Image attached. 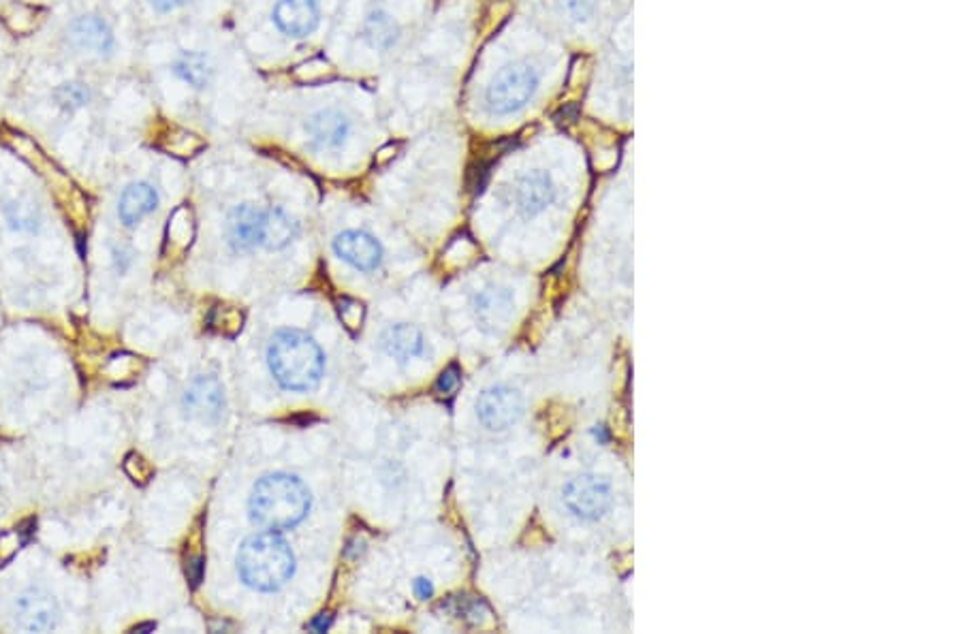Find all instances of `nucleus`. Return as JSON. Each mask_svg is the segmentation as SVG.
Returning a JSON list of instances; mask_svg holds the SVG:
<instances>
[{"mask_svg": "<svg viewBox=\"0 0 961 634\" xmlns=\"http://www.w3.org/2000/svg\"><path fill=\"white\" fill-rule=\"evenodd\" d=\"M311 510V492L293 474L274 472L256 481L249 500L251 519L258 528L282 532L306 519Z\"/></svg>", "mask_w": 961, "mask_h": 634, "instance_id": "obj_1", "label": "nucleus"}, {"mask_svg": "<svg viewBox=\"0 0 961 634\" xmlns=\"http://www.w3.org/2000/svg\"><path fill=\"white\" fill-rule=\"evenodd\" d=\"M267 366L280 386L308 391L320 382L325 357L319 344L304 331L280 329L267 346Z\"/></svg>", "mask_w": 961, "mask_h": 634, "instance_id": "obj_2", "label": "nucleus"}, {"mask_svg": "<svg viewBox=\"0 0 961 634\" xmlns=\"http://www.w3.org/2000/svg\"><path fill=\"white\" fill-rule=\"evenodd\" d=\"M240 579L256 592H276L291 581L295 556L289 543L267 530L246 538L238 551Z\"/></svg>", "mask_w": 961, "mask_h": 634, "instance_id": "obj_3", "label": "nucleus"}, {"mask_svg": "<svg viewBox=\"0 0 961 634\" xmlns=\"http://www.w3.org/2000/svg\"><path fill=\"white\" fill-rule=\"evenodd\" d=\"M539 88V73L528 63L503 66L485 90V105L496 116H509L530 103Z\"/></svg>", "mask_w": 961, "mask_h": 634, "instance_id": "obj_4", "label": "nucleus"}, {"mask_svg": "<svg viewBox=\"0 0 961 634\" xmlns=\"http://www.w3.org/2000/svg\"><path fill=\"white\" fill-rule=\"evenodd\" d=\"M562 503L581 521H598L614 507V487L598 474H579L562 490Z\"/></svg>", "mask_w": 961, "mask_h": 634, "instance_id": "obj_5", "label": "nucleus"}, {"mask_svg": "<svg viewBox=\"0 0 961 634\" xmlns=\"http://www.w3.org/2000/svg\"><path fill=\"white\" fill-rule=\"evenodd\" d=\"M477 415L490 432H505L523 415V395L507 384L492 386L481 393Z\"/></svg>", "mask_w": 961, "mask_h": 634, "instance_id": "obj_6", "label": "nucleus"}, {"mask_svg": "<svg viewBox=\"0 0 961 634\" xmlns=\"http://www.w3.org/2000/svg\"><path fill=\"white\" fill-rule=\"evenodd\" d=\"M66 43L79 54L108 59L116 50V35L112 26L99 15H79L66 28Z\"/></svg>", "mask_w": 961, "mask_h": 634, "instance_id": "obj_7", "label": "nucleus"}, {"mask_svg": "<svg viewBox=\"0 0 961 634\" xmlns=\"http://www.w3.org/2000/svg\"><path fill=\"white\" fill-rule=\"evenodd\" d=\"M61 618L59 603L41 589H26L20 594L13 607V622L20 631L26 633H48L56 629Z\"/></svg>", "mask_w": 961, "mask_h": 634, "instance_id": "obj_8", "label": "nucleus"}, {"mask_svg": "<svg viewBox=\"0 0 961 634\" xmlns=\"http://www.w3.org/2000/svg\"><path fill=\"white\" fill-rule=\"evenodd\" d=\"M263 216L265 212L251 203H244L231 212L227 220V240L236 253H249L261 246Z\"/></svg>", "mask_w": 961, "mask_h": 634, "instance_id": "obj_9", "label": "nucleus"}, {"mask_svg": "<svg viewBox=\"0 0 961 634\" xmlns=\"http://www.w3.org/2000/svg\"><path fill=\"white\" fill-rule=\"evenodd\" d=\"M556 194H558V189H556L549 174L532 172L519 180V185L515 189V203H517L519 214L530 218V216L545 212L556 201Z\"/></svg>", "mask_w": 961, "mask_h": 634, "instance_id": "obj_10", "label": "nucleus"}, {"mask_svg": "<svg viewBox=\"0 0 961 634\" xmlns=\"http://www.w3.org/2000/svg\"><path fill=\"white\" fill-rule=\"evenodd\" d=\"M274 22L289 37H308L319 26V2L278 0L274 7Z\"/></svg>", "mask_w": 961, "mask_h": 634, "instance_id": "obj_11", "label": "nucleus"}, {"mask_svg": "<svg viewBox=\"0 0 961 634\" xmlns=\"http://www.w3.org/2000/svg\"><path fill=\"white\" fill-rule=\"evenodd\" d=\"M333 251H336L340 258H344L349 265H353L355 269H362V271L377 269L379 263H381V256H383L381 244L372 236H368L364 231H344V233H340L333 240Z\"/></svg>", "mask_w": 961, "mask_h": 634, "instance_id": "obj_12", "label": "nucleus"}, {"mask_svg": "<svg viewBox=\"0 0 961 634\" xmlns=\"http://www.w3.org/2000/svg\"><path fill=\"white\" fill-rule=\"evenodd\" d=\"M306 135L319 150H338L351 135V121L338 110H320L308 118Z\"/></svg>", "mask_w": 961, "mask_h": 634, "instance_id": "obj_13", "label": "nucleus"}, {"mask_svg": "<svg viewBox=\"0 0 961 634\" xmlns=\"http://www.w3.org/2000/svg\"><path fill=\"white\" fill-rule=\"evenodd\" d=\"M185 408L201 421H214L225 408L223 386L214 379H197L185 393Z\"/></svg>", "mask_w": 961, "mask_h": 634, "instance_id": "obj_14", "label": "nucleus"}, {"mask_svg": "<svg viewBox=\"0 0 961 634\" xmlns=\"http://www.w3.org/2000/svg\"><path fill=\"white\" fill-rule=\"evenodd\" d=\"M156 203H159V194L152 185H148V182L130 185L121 196V205H118L121 223H125L127 227H135L150 212H154Z\"/></svg>", "mask_w": 961, "mask_h": 634, "instance_id": "obj_15", "label": "nucleus"}, {"mask_svg": "<svg viewBox=\"0 0 961 634\" xmlns=\"http://www.w3.org/2000/svg\"><path fill=\"white\" fill-rule=\"evenodd\" d=\"M383 346L391 357L408 362L423 353V333L415 325H393L384 331Z\"/></svg>", "mask_w": 961, "mask_h": 634, "instance_id": "obj_16", "label": "nucleus"}, {"mask_svg": "<svg viewBox=\"0 0 961 634\" xmlns=\"http://www.w3.org/2000/svg\"><path fill=\"white\" fill-rule=\"evenodd\" d=\"M475 313L485 327H496L505 322L513 313L511 291L503 287H488L477 295Z\"/></svg>", "mask_w": 961, "mask_h": 634, "instance_id": "obj_17", "label": "nucleus"}, {"mask_svg": "<svg viewBox=\"0 0 961 634\" xmlns=\"http://www.w3.org/2000/svg\"><path fill=\"white\" fill-rule=\"evenodd\" d=\"M295 236H298V223L282 207L265 212L261 246H265L267 251H282L295 240Z\"/></svg>", "mask_w": 961, "mask_h": 634, "instance_id": "obj_18", "label": "nucleus"}, {"mask_svg": "<svg viewBox=\"0 0 961 634\" xmlns=\"http://www.w3.org/2000/svg\"><path fill=\"white\" fill-rule=\"evenodd\" d=\"M174 73L192 90H205L214 79V64L201 52H182L174 61Z\"/></svg>", "mask_w": 961, "mask_h": 634, "instance_id": "obj_19", "label": "nucleus"}, {"mask_svg": "<svg viewBox=\"0 0 961 634\" xmlns=\"http://www.w3.org/2000/svg\"><path fill=\"white\" fill-rule=\"evenodd\" d=\"M364 37L372 48L387 50L397 41V26L384 9H372L364 22Z\"/></svg>", "mask_w": 961, "mask_h": 634, "instance_id": "obj_20", "label": "nucleus"}, {"mask_svg": "<svg viewBox=\"0 0 961 634\" xmlns=\"http://www.w3.org/2000/svg\"><path fill=\"white\" fill-rule=\"evenodd\" d=\"M54 105L64 112V114H73V112H79V110H84L88 103H90V88L86 86V84H81V81H66V84H61L56 90H54Z\"/></svg>", "mask_w": 961, "mask_h": 634, "instance_id": "obj_21", "label": "nucleus"}, {"mask_svg": "<svg viewBox=\"0 0 961 634\" xmlns=\"http://www.w3.org/2000/svg\"><path fill=\"white\" fill-rule=\"evenodd\" d=\"M560 11L569 22L583 24L594 15L596 0H560Z\"/></svg>", "mask_w": 961, "mask_h": 634, "instance_id": "obj_22", "label": "nucleus"}, {"mask_svg": "<svg viewBox=\"0 0 961 634\" xmlns=\"http://www.w3.org/2000/svg\"><path fill=\"white\" fill-rule=\"evenodd\" d=\"M459 381H461V372H459V368L453 364V366H448L447 370L441 375V379L437 382V391L443 393V395L453 393V391L457 389Z\"/></svg>", "mask_w": 961, "mask_h": 634, "instance_id": "obj_23", "label": "nucleus"}, {"mask_svg": "<svg viewBox=\"0 0 961 634\" xmlns=\"http://www.w3.org/2000/svg\"><path fill=\"white\" fill-rule=\"evenodd\" d=\"M187 2H189V0H150V4H152L156 11H163V13L176 11V9L185 7Z\"/></svg>", "mask_w": 961, "mask_h": 634, "instance_id": "obj_24", "label": "nucleus"}, {"mask_svg": "<svg viewBox=\"0 0 961 634\" xmlns=\"http://www.w3.org/2000/svg\"><path fill=\"white\" fill-rule=\"evenodd\" d=\"M415 592H417L419 598H430L434 594V587H432V583L426 576H419L415 581Z\"/></svg>", "mask_w": 961, "mask_h": 634, "instance_id": "obj_25", "label": "nucleus"}, {"mask_svg": "<svg viewBox=\"0 0 961 634\" xmlns=\"http://www.w3.org/2000/svg\"><path fill=\"white\" fill-rule=\"evenodd\" d=\"M187 572H189V576H191L192 585H199V581H201V572H203V560H201V558H192L191 562H189V567H187Z\"/></svg>", "mask_w": 961, "mask_h": 634, "instance_id": "obj_26", "label": "nucleus"}, {"mask_svg": "<svg viewBox=\"0 0 961 634\" xmlns=\"http://www.w3.org/2000/svg\"><path fill=\"white\" fill-rule=\"evenodd\" d=\"M329 624H331V616H329V613H320L317 620H313L311 629H313L315 633H325V631L329 629Z\"/></svg>", "mask_w": 961, "mask_h": 634, "instance_id": "obj_27", "label": "nucleus"}]
</instances>
